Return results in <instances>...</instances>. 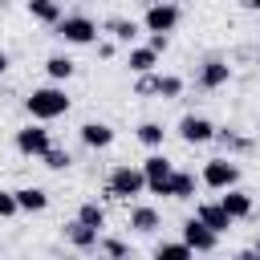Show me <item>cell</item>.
Listing matches in <instances>:
<instances>
[{
	"label": "cell",
	"instance_id": "cb8c5ba5",
	"mask_svg": "<svg viewBox=\"0 0 260 260\" xmlns=\"http://www.w3.org/2000/svg\"><path fill=\"white\" fill-rule=\"evenodd\" d=\"M41 158H45V167H49V171H69V162H73V158H69V150H61V146H49Z\"/></svg>",
	"mask_w": 260,
	"mask_h": 260
},
{
	"label": "cell",
	"instance_id": "d6a6232c",
	"mask_svg": "<svg viewBox=\"0 0 260 260\" xmlns=\"http://www.w3.org/2000/svg\"><path fill=\"white\" fill-rule=\"evenodd\" d=\"M142 4H154V0H142Z\"/></svg>",
	"mask_w": 260,
	"mask_h": 260
},
{
	"label": "cell",
	"instance_id": "30bf717a",
	"mask_svg": "<svg viewBox=\"0 0 260 260\" xmlns=\"http://www.w3.org/2000/svg\"><path fill=\"white\" fill-rule=\"evenodd\" d=\"M228 81H232V65H228V61H219V57L203 61V69H199V85H203V89H219V85H228Z\"/></svg>",
	"mask_w": 260,
	"mask_h": 260
},
{
	"label": "cell",
	"instance_id": "f1b7e54d",
	"mask_svg": "<svg viewBox=\"0 0 260 260\" xmlns=\"http://www.w3.org/2000/svg\"><path fill=\"white\" fill-rule=\"evenodd\" d=\"M150 49L162 53V49H167V32H150Z\"/></svg>",
	"mask_w": 260,
	"mask_h": 260
},
{
	"label": "cell",
	"instance_id": "f546056e",
	"mask_svg": "<svg viewBox=\"0 0 260 260\" xmlns=\"http://www.w3.org/2000/svg\"><path fill=\"white\" fill-rule=\"evenodd\" d=\"M240 4H244L248 12H260V0H240Z\"/></svg>",
	"mask_w": 260,
	"mask_h": 260
},
{
	"label": "cell",
	"instance_id": "ffe728a7",
	"mask_svg": "<svg viewBox=\"0 0 260 260\" xmlns=\"http://www.w3.org/2000/svg\"><path fill=\"white\" fill-rule=\"evenodd\" d=\"M45 73H49L53 81H69V77H73V61L57 53V57H49V61H45Z\"/></svg>",
	"mask_w": 260,
	"mask_h": 260
},
{
	"label": "cell",
	"instance_id": "603a6c76",
	"mask_svg": "<svg viewBox=\"0 0 260 260\" xmlns=\"http://www.w3.org/2000/svg\"><path fill=\"white\" fill-rule=\"evenodd\" d=\"M162 134H167V130H162L158 122H142V126H138V142H142V146H162Z\"/></svg>",
	"mask_w": 260,
	"mask_h": 260
},
{
	"label": "cell",
	"instance_id": "83f0119b",
	"mask_svg": "<svg viewBox=\"0 0 260 260\" xmlns=\"http://www.w3.org/2000/svg\"><path fill=\"white\" fill-rule=\"evenodd\" d=\"M98 252H106V256H126V244H122V240H98Z\"/></svg>",
	"mask_w": 260,
	"mask_h": 260
},
{
	"label": "cell",
	"instance_id": "2e32d148",
	"mask_svg": "<svg viewBox=\"0 0 260 260\" xmlns=\"http://www.w3.org/2000/svg\"><path fill=\"white\" fill-rule=\"evenodd\" d=\"M167 195H171V199H191V195H195V175H191V171H171Z\"/></svg>",
	"mask_w": 260,
	"mask_h": 260
},
{
	"label": "cell",
	"instance_id": "ba28073f",
	"mask_svg": "<svg viewBox=\"0 0 260 260\" xmlns=\"http://www.w3.org/2000/svg\"><path fill=\"white\" fill-rule=\"evenodd\" d=\"M171 171H175V167H171L162 154H150V158L142 162V175H146V191H154V195H167Z\"/></svg>",
	"mask_w": 260,
	"mask_h": 260
},
{
	"label": "cell",
	"instance_id": "5bb4252c",
	"mask_svg": "<svg viewBox=\"0 0 260 260\" xmlns=\"http://www.w3.org/2000/svg\"><path fill=\"white\" fill-rule=\"evenodd\" d=\"M65 236H69V244L73 248H81V252H89V248H98V228H89V223H81V219H73L69 228H65Z\"/></svg>",
	"mask_w": 260,
	"mask_h": 260
},
{
	"label": "cell",
	"instance_id": "d4e9b609",
	"mask_svg": "<svg viewBox=\"0 0 260 260\" xmlns=\"http://www.w3.org/2000/svg\"><path fill=\"white\" fill-rule=\"evenodd\" d=\"M77 219H81V223H89V228H98V232L106 228V211H102L98 203H81V211H77Z\"/></svg>",
	"mask_w": 260,
	"mask_h": 260
},
{
	"label": "cell",
	"instance_id": "277c9868",
	"mask_svg": "<svg viewBox=\"0 0 260 260\" xmlns=\"http://www.w3.org/2000/svg\"><path fill=\"white\" fill-rule=\"evenodd\" d=\"M199 179H203L207 187H215V191H228V187H236V183H240V167H236L232 158H207Z\"/></svg>",
	"mask_w": 260,
	"mask_h": 260
},
{
	"label": "cell",
	"instance_id": "7c38bea8",
	"mask_svg": "<svg viewBox=\"0 0 260 260\" xmlns=\"http://www.w3.org/2000/svg\"><path fill=\"white\" fill-rule=\"evenodd\" d=\"M195 215H199V219H203V223H207L211 232H219V236H223V232H228V228L236 223V219H232V215H228V211H223L219 203H199V207H195Z\"/></svg>",
	"mask_w": 260,
	"mask_h": 260
},
{
	"label": "cell",
	"instance_id": "52a82bcc",
	"mask_svg": "<svg viewBox=\"0 0 260 260\" xmlns=\"http://www.w3.org/2000/svg\"><path fill=\"white\" fill-rule=\"evenodd\" d=\"M142 24H146L150 32H171V28L179 24V8H175V4H167V0H154V4H146Z\"/></svg>",
	"mask_w": 260,
	"mask_h": 260
},
{
	"label": "cell",
	"instance_id": "7a4b0ae2",
	"mask_svg": "<svg viewBox=\"0 0 260 260\" xmlns=\"http://www.w3.org/2000/svg\"><path fill=\"white\" fill-rule=\"evenodd\" d=\"M146 191V175L142 167H114L110 171V183H106V195L110 199H134Z\"/></svg>",
	"mask_w": 260,
	"mask_h": 260
},
{
	"label": "cell",
	"instance_id": "1f68e13d",
	"mask_svg": "<svg viewBox=\"0 0 260 260\" xmlns=\"http://www.w3.org/2000/svg\"><path fill=\"white\" fill-rule=\"evenodd\" d=\"M252 252H256V256H260V240H256V248H252Z\"/></svg>",
	"mask_w": 260,
	"mask_h": 260
},
{
	"label": "cell",
	"instance_id": "7402d4cb",
	"mask_svg": "<svg viewBox=\"0 0 260 260\" xmlns=\"http://www.w3.org/2000/svg\"><path fill=\"white\" fill-rule=\"evenodd\" d=\"M106 32H114V41H134V32H138V24L134 20H122V16H114V20H106Z\"/></svg>",
	"mask_w": 260,
	"mask_h": 260
},
{
	"label": "cell",
	"instance_id": "e0dca14e",
	"mask_svg": "<svg viewBox=\"0 0 260 260\" xmlns=\"http://www.w3.org/2000/svg\"><path fill=\"white\" fill-rule=\"evenodd\" d=\"M28 16L41 24H57L61 20V0H28Z\"/></svg>",
	"mask_w": 260,
	"mask_h": 260
},
{
	"label": "cell",
	"instance_id": "44dd1931",
	"mask_svg": "<svg viewBox=\"0 0 260 260\" xmlns=\"http://www.w3.org/2000/svg\"><path fill=\"white\" fill-rule=\"evenodd\" d=\"M154 93H158V98H179V93H183V77L158 73V77H154Z\"/></svg>",
	"mask_w": 260,
	"mask_h": 260
},
{
	"label": "cell",
	"instance_id": "4dcf8cb0",
	"mask_svg": "<svg viewBox=\"0 0 260 260\" xmlns=\"http://www.w3.org/2000/svg\"><path fill=\"white\" fill-rule=\"evenodd\" d=\"M4 69H8V53H0V73H4Z\"/></svg>",
	"mask_w": 260,
	"mask_h": 260
},
{
	"label": "cell",
	"instance_id": "ac0fdd59",
	"mask_svg": "<svg viewBox=\"0 0 260 260\" xmlns=\"http://www.w3.org/2000/svg\"><path fill=\"white\" fill-rule=\"evenodd\" d=\"M154 65H158V53L150 49V45H142V49H130V69L142 77V73H154Z\"/></svg>",
	"mask_w": 260,
	"mask_h": 260
},
{
	"label": "cell",
	"instance_id": "9a60e30c",
	"mask_svg": "<svg viewBox=\"0 0 260 260\" xmlns=\"http://www.w3.org/2000/svg\"><path fill=\"white\" fill-rule=\"evenodd\" d=\"M12 195H16V207H20V211H28V215L49 207V195H45L41 187H20V191H12Z\"/></svg>",
	"mask_w": 260,
	"mask_h": 260
},
{
	"label": "cell",
	"instance_id": "484cf974",
	"mask_svg": "<svg viewBox=\"0 0 260 260\" xmlns=\"http://www.w3.org/2000/svg\"><path fill=\"white\" fill-rule=\"evenodd\" d=\"M154 256H158V260H187L191 248H187V240H179V244H158Z\"/></svg>",
	"mask_w": 260,
	"mask_h": 260
},
{
	"label": "cell",
	"instance_id": "d6986e66",
	"mask_svg": "<svg viewBox=\"0 0 260 260\" xmlns=\"http://www.w3.org/2000/svg\"><path fill=\"white\" fill-rule=\"evenodd\" d=\"M130 228L134 232H154L158 228V211L154 207H134L130 211Z\"/></svg>",
	"mask_w": 260,
	"mask_h": 260
},
{
	"label": "cell",
	"instance_id": "6da1fadb",
	"mask_svg": "<svg viewBox=\"0 0 260 260\" xmlns=\"http://www.w3.org/2000/svg\"><path fill=\"white\" fill-rule=\"evenodd\" d=\"M24 110H28V118H37V122H53V118L69 114V98H65L61 85H41V89L28 93Z\"/></svg>",
	"mask_w": 260,
	"mask_h": 260
},
{
	"label": "cell",
	"instance_id": "9c48e42d",
	"mask_svg": "<svg viewBox=\"0 0 260 260\" xmlns=\"http://www.w3.org/2000/svg\"><path fill=\"white\" fill-rule=\"evenodd\" d=\"M179 138H183V142H191V146L211 142V138H215V126H211L207 118H199V114H187V118L179 122Z\"/></svg>",
	"mask_w": 260,
	"mask_h": 260
},
{
	"label": "cell",
	"instance_id": "4316f807",
	"mask_svg": "<svg viewBox=\"0 0 260 260\" xmlns=\"http://www.w3.org/2000/svg\"><path fill=\"white\" fill-rule=\"evenodd\" d=\"M20 207H16V195L12 191H0V219H8V215H16Z\"/></svg>",
	"mask_w": 260,
	"mask_h": 260
},
{
	"label": "cell",
	"instance_id": "8992f818",
	"mask_svg": "<svg viewBox=\"0 0 260 260\" xmlns=\"http://www.w3.org/2000/svg\"><path fill=\"white\" fill-rule=\"evenodd\" d=\"M183 240H187L191 252H215V248H219V232H211L199 215H191V219L183 223Z\"/></svg>",
	"mask_w": 260,
	"mask_h": 260
},
{
	"label": "cell",
	"instance_id": "3957f363",
	"mask_svg": "<svg viewBox=\"0 0 260 260\" xmlns=\"http://www.w3.org/2000/svg\"><path fill=\"white\" fill-rule=\"evenodd\" d=\"M53 28H57V37H61L65 45H93V41H98V24H93L89 16H65V12H61V20H57Z\"/></svg>",
	"mask_w": 260,
	"mask_h": 260
},
{
	"label": "cell",
	"instance_id": "5b68a950",
	"mask_svg": "<svg viewBox=\"0 0 260 260\" xmlns=\"http://www.w3.org/2000/svg\"><path fill=\"white\" fill-rule=\"evenodd\" d=\"M49 146H53V142H49V130H45L37 118H32L28 126H20V130H16V150H20V154H28V158H41Z\"/></svg>",
	"mask_w": 260,
	"mask_h": 260
},
{
	"label": "cell",
	"instance_id": "4fadbf2b",
	"mask_svg": "<svg viewBox=\"0 0 260 260\" xmlns=\"http://www.w3.org/2000/svg\"><path fill=\"white\" fill-rule=\"evenodd\" d=\"M81 142H85L89 150H106V146L114 142V130H110L106 122H85V126H81Z\"/></svg>",
	"mask_w": 260,
	"mask_h": 260
},
{
	"label": "cell",
	"instance_id": "8fae6325",
	"mask_svg": "<svg viewBox=\"0 0 260 260\" xmlns=\"http://www.w3.org/2000/svg\"><path fill=\"white\" fill-rule=\"evenodd\" d=\"M219 207H223L232 219H248V215H252V195H244L240 187H228V195L219 199Z\"/></svg>",
	"mask_w": 260,
	"mask_h": 260
}]
</instances>
